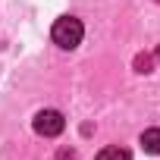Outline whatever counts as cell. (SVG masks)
<instances>
[{
    "mask_svg": "<svg viewBox=\"0 0 160 160\" xmlns=\"http://www.w3.org/2000/svg\"><path fill=\"white\" fill-rule=\"evenodd\" d=\"M141 148L148 154H160V129H148L141 135Z\"/></svg>",
    "mask_w": 160,
    "mask_h": 160,
    "instance_id": "obj_3",
    "label": "cell"
},
{
    "mask_svg": "<svg viewBox=\"0 0 160 160\" xmlns=\"http://www.w3.org/2000/svg\"><path fill=\"white\" fill-rule=\"evenodd\" d=\"M151 66H154V60L144 53V57H135V69L138 72H151Z\"/></svg>",
    "mask_w": 160,
    "mask_h": 160,
    "instance_id": "obj_5",
    "label": "cell"
},
{
    "mask_svg": "<svg viewBox=\"0 0 160 160\" xmlns=\"http://www.w3.org/2000/svg\"><path fill=\"white\" fill-rule=\"evenodd\" d=\"M63 129H66V119H63L60 110H41V113L35 116V132L44 135V138H53V135H60Z\"/></svg>",
    "mask_w": 160,
    "mask_h": 160,
    "instance_id": "obj_2",
    "label": "cell"
},
{
    "mask_svg": "<svg viewBox=\"0 0 160 160\" xmlns=\"http://www.w3.org/2000/svg\"><path fill=\"white\" fill-rule=\"evenodd\" d=\"M53 44H60L63 50H72V47H78L82 44V35H85V28H82V22L78 19H72V16H63V19H57L53 22Z\"/></svg>",
    "mask_w": 160,
    "mask_h": 160,
    "instance_id": "obj_1",
    "label": "cell"
},
{
    "mask_svg": "<svg viewBox=\"0 0 160 160\" xmlns=\"http://www.w3.org/2000/svg\"><path fill=\"white\" fill-rule=\"evenodd\" d=\"M98 160H132V154L126 148H104L98 154Z\"/></svg>",
    "mask_w": 160,
    "mask_h": 160,
    "instance_id": "obj_4",
    "label": "cell"
},
{
    "mask_svg": "<svg viewBox=\"0 0 160 160\" xmlns=\"http://www.w3.org/2000/svg\"><path fill=\"white\" fill-rule=\"evenodd\" d=\"M157 60H160V47H157Z\"/></svg>",
    "mask_w": 160,
    "mask_h": 160,
    "instance_id": "obj_6",
    "label": "cell"
}]
</instances>
